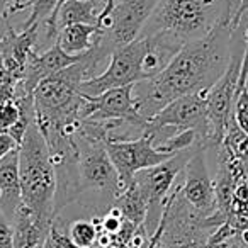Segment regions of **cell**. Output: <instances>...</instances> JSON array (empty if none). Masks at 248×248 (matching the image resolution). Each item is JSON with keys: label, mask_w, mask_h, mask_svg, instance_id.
<instances>
[{"label": "cell", "mask_w": 248, "mask_h": 248, "mask_svg": "<svg viewBox=\"0 0 248 248\" xmlns=\"http://www.w3.org/2000/svg\"><path fill=\"white\" fill-rule=\"evenodd\" d=\"M231 26L217 22L207 36L184 45L153 78L135 83L133 95L145 119L187 93L211 89L226 72L231 55Z\"/></svg>", "instance_id": "cell-1"}, {"label": "cell", "mask_w": 248, "mask_h": 248, "mask_svg": "<svg viewBox=\"0 0 248 248\" xmlns=\"http://www.w3.org/2000/svg\"><path fill=\"white\" fill-rule=\"evenodd\" d=\"M228 0H160L140 36L167 34L180 46L207 36L221 21L231 26Z\"/></svg>", "instance_id": "cell-2"}, {"label": "cell", "mask_w": 248, "mask_h": 248, "mask_svg": "<svg viewBox=\"0 0 248 248\" xmlns=\"http://www.w3.org/2000/svg\"><path fill=\"white\" fill-rule=\"evenodd\" d=\"M109 129L102 121H82L73 136L77 150V172L82 196L92 192L99 197L97 214H104L117 196V173L107 153Z\"/></svg>", "instance_id": "cell-3"}, {"label": "cell", "mask_w": 248, "mask_h": 248, "mask_svg": "<svg viewBox=\"0 0 248 248\" xmlns=\"http://www.w3.org/2000/svg\"><path fill=\"white\" fill-rule=\"evenodd\" d=\"M19 180L22 204L38 219L53 223L55 216L56 175L49 148L36 123H32L19 145Z\"/></svg>", "instance_id": "cell-4"}, {"label": "cell", "mask_w": 248, "mask_h": 248, "mask_svg": "<svg viewBox=\"0 0 248 248\" xmlns=\"http://www.w3.org/2000/svg\"><path fill=\"white\" fill-rule=\"evenodd\" d=\"M160 0H107L97 19L99 36L93 51L109 62L116 49L140 38Z\"/></svg>", "instance_id": "cell-5"}, {"label": "cell", "mask_w": 248, "mask_h": 248, "mask_svg": "<svg viewBox=\"0 0 248 248\" xmlns=\"http://www.w3.org/2000/svg\"><path fill=\"white\" fill-rule=\"evenodd\" d=\"M207 93L209 89L182 95L150 117L145 133L152 140V145L156 148L170 136L186 129H194L204 140L207 150L213 148L209 121H207Z\"/></svg>", "instance_id": "cell-6"}, {"label": "cell", "mask_w": 248, "mask_h": 248, "mask_svg": "<svg viewBox=\"0 0 248 248\" xmlns=\"http://www.w3.org/2000/svg\"><path fill=\"white\" fill-rule=\"evenodd\" d=\"M245 41L238 39V31H233L231 36V55L226 72L219 80L209 89L207 93V121L211 129V145L219 148L221 141L226 133L230 117L233 116V100L236 93V83L240 77L241 60H243Z\"/></svg>", "instance_id": "cell-7"}, {"label": "cell", "mask_w": 248, "mask_h": 248, "mask_svg": "<svg viewBox=\"0 0 248 248\" xmlns=\"http://www.w3.org/2000/svg\"><path fill=\"white\" fill-rule=\"evenodd\" d=\"M146 49H148V38L146 36H140L129 45L116 49L110 55L104 72L93 78L82 82L80 92L83 95L95 97L104 93L106 90L145 82L141 63Z\"/></svg>", "instance_id": "cell-8"}, {"label": "cell", "mask_w": 248, "mask_h": 248, "mask_svg": "<svg viewBox=\"0 0 248 248\" xmlns=\"http://www.w3.org/2000/svg\"><path fill=\"white\" fill-rule=\"evenodd\" d=\"M135 85H124L106 90L95 97L85 95V102L80 110V119L104 121V123H121L145 133L148 119L138 112L136 100L133 95Z\"/></svg>", "instance_id": "cell-9"}, {"label": "cell", "mask_w": 248, "mask_h": 248, "mask_svg": "<svg viewBox=\"0 0 248 248\" xmlns=\"http://www.w3.org/2000/svg\"><path fill=\"white\" fill-rule=\"evenodd\" d=\"M107 153L117 173V190H124L133 182L138 172L150 167H156L170 158L152 145L146 133L140 138L128 141H107ZM117 192V194H119Z\"/></svg>", "instance_id": "cell-10"}, {"label": "cell", "mask_w": 248, "mask_h": 248, "mask_svg": "<svg viewBox=\"0 0 248 248\" xmlns=\"http://www.w3.org/2000/svg\"><path fill=\"white\" fill-rule=\"evenodd\" d=\"M182 180L177 182L182 199L201 216H213L217 211L214 179H211L206 163V150L199 148L182 170Z\"/></svg>", "instance_id": "cell-11"}, {"label": "cell", "mask_w": 248, "mask_h": 248, "mask_svg": "<svg viewBox=\"0 0 248 248\" xmlns=\"http://www.w3.org/2000/svg\"><path fill=\"white\" fill-rule=\"evenodd\" d=\"M83 55L72 56L66 55L58 43H53L45 53H32L29 56L28 63H26L24 75H22L21 82L16 87V93H24V95H32L34 89L41 80L48 78L49 75L60 72V70L66 68V66L73 65V63L80 62ZM14 93V95H16Z\"/></svg>", "instance_id": "cell-12"}, {"label": "cell", "mask_w": 248, "mask_h": 248, "mask_svg": "<svg viewBox=\"0 0 248 248\" xmlns=\"http://www.w3.org/2000/svg\"><path fill=\"white\" fill-rule=\"evenodd\" d=\"M107 0H66L45 22L46 41H56L58 31L70 24H97ZM41 26V28H43Z\"/></svg>", "instance_id": "cell-13"}, {"label": "cell", "mask_w": 248, "mask_h": 248, "mask_svg": "<svg viewBox=\"0 0 248 248\" xmlns=\"http://www.w3.org/2000/svg\"><path fill=\"white\" fill-rule=\"evenodd\" d=\"M17 150L0 160V213L9 221L14 219L16 211L22 206Z\"/></svg>", "instance_id": "cell-14"}, {"label": "cell", "mask_w": 248, "mask_h": 248, "mask_svg": "<svg viewBox=\"0 0 248 248\" xmlns=\"http://www.w3.org/2000/svg\"><path fill=\"white\" fill-rule=\"evenodd\" d=\"M14 230V247L16 248H43L48 241L49 230L53 223L41 221L22 204L16 211L14 219L11 221Z\"/></svg>", "instance_id": "cell-15"}, {"label": "cell", "mask_w": 248, "mask_h": 248, "mask_svg": "<svg viewBox=\"0 0 248 248\" xmlns=\"http://www.w3.org/2000/svg\"><path fill=\"white\" fill-rule=\"evenodd\" d=\"M97 36H99L97 24H70L58 31L56 43L66 55L80 56L93 48Z\"/></svg>", "instance_id": "cell-16"}, {"label": "cell", "mask_w": 248, "mask_h": 248, "mask_svg": "<svg viewBox=\"0 0 248 248\" xmlns=\"http://www.w3.org/2000/svg\"><path fill=\"white\" fill-rule=\"evenodd\" d=\"M112 204L119 207L126 221H129L138 228L143 226L146 213H148V199L141 192V189L135 184V180L117 194Z\"/></svg>", "instance_id": "cell-17"}, {"label": "cell", "mask_w": 248, "mask_h": 248, "mask_svg": "<svg viewBox=\"0 0 248 248\" xmlns=\"http://www.w3.org/2000/svg\"><path fill=\"white\" fill-rule=\"evenodd\" d=\"M66 233L70 240L80 248H97L99 230L92 223V219H75L66 224Z\"/></svg>", "instance_id": "cell-18"}, {"label": "cell", "mask_w": 248, "mask_h": 248, "mask_svg": "<svg viewBox=\"0 0 248 248\" xmlns=\"http://www.w3.org/2000/svg\"><path fill=\"white\" fill-rule=\"evenodd\" d=\"M60 0H29V7H31V16L28 17V21L22 24V29L31 28L34 24L43 26L49 17L53 16V12L58 7Z\"/></svg>", "instance_id": "cell-19"}, {"label": "cell", "mask_w": 248, "mask_h": 248, "mask_svg": "<svg viewBox=\"0 0 248 248\" xmlns=\"http://www.w3.org/2000/svg\"><path fill=\"white\" fill-rule=\"evenodd\" d=\"M21 109L14 100H5L0 104V133H7L19 121Z\"/></svg>", "instance_id": "cell-20"}, {"label": "cell", "mask_w": 248, "mask_h": 248, "mask_svg": "<svg viewBox=\"0 0 248 248\" xmlns=\"http://www.w3.org/2000/svg\"><path fill=\"white\" fill-rule=\"evenodd\" d=\"M60 219L62 217H56L51 224V230H49V241H51L53 248H80L70 240L68 233H66V226Z\"/></svg>", "instance_id": "cell-21"}, {"label": "cell", "mask_w": 248, "mask_h": 248, "mask_svg": "<svg viewBox=\"0 0 248 248\" xmlns=\"http://www.w3.org/2000/svg\"><path fill=\"white\" fill-rule=\"evenodd\" d=\"M0 248H16L12 224L2 213H0Z\"/></svg>", "instance_id": "cell-22"}, {"label": "cell", "mask_w": 248, "mask_h": 248, "mask_svg": "<svg viewBox=\"0 0 248 248\" xmlns=\"http://www.w3.org/2000/svg\"><path fill=\"white\" fill-rule=\"evenodd\" d=\"M17 148H19L17 143L14 141V138L9 133H0V160Z\"/></svg>", "instance_id": "cell-23"}, {"label": "cell", "mask_w": 248, "mask_h": 248, "mask_svg": "<svg viewBox=\"0 0 248 248\" xmlns=\"http://www.w3.org/2000/svg\"><path fill=\"white\" fill-rule=\"evenodd\" d=\"M247 12H248V0H241L240 5H238V9H236V12H234L233 17H231V31H236L241 17H243Z\"/></svg>", "instance_id": "cell-24"}, {"label": "cell", "mask_w": 248, "mask_h": 248, "mask_svg": "<svg viewBox=\"0 0 248 248\" xmlns=\"http://www.w3.org/2000/svg\"><path fill=\"white\" fill-rule=\"evenodd\" d=\"M12 29L11 22H9V17L4 14H0V43L4 41V38L7 36V32Z\"/></svg>", "instance_id": "cell-25"}, {"label": "cell", "mask_w": 248, "mask_h": 248, "mask_svg": "<svg viewBox=\"0 0 248 248\" xmlns=\"http://www.w3.org/2000/svg\"><path fill=\"white\" fill-rule=\"evenodd\" d=\"M228 248H248V247L243 245V241L240 240V234H236V236L228 241Z\"/></svg>", "instance_id": "cell-26"}, {"label": "cell", "mask_w": 248, "mask_h": 248, "mask_svg": "<svg viewBox=\"0 0 248 248\" xmlns=\"http://www.w3.org/2000/svg\"><path fill=\"white\" fill-rule=\"evenodd\" d=\"M43 248H53V245H51V241H49V238H48V241H46V243L43 245Z\"/></svg>", "instance_id": "cell-27"}, {"label": "cell", "mask_w": 248, "mask_h": 248, "mask_svg": "<svg viewBox=\"0 0 248 248\" xmlns=\"http://www.w3.org/2000/svg\"><path fill=\"white\" fill-rule=\"evenodd\" d=\"M245 87H247V90H248V72H247V77H245Z\"/></svg>", "instance_id": "cell-28"}, {"label": "cell", "mask_w": 248, "mask_h": 248, "mask_svg": "<svg viewBox=\"0 0 248 248\" xmlns=\"http://www.w3.org/2000/svg\"><path fill=\"white\" fill-rule=\"evenodd\" d=\"M63 2H66V0H60V2H58V7H60V5L63 4ZM58 7H56V9H58ZM53 14H55V12H53Z\"/></svg>", "instance_id": "cell-29"}, {"label": "cell", "mask_w": 248, "mask_h": 248, "mask_svg": "<svg viewBox=\"0 0 248 248\" xmlns=\"http://www.w3.org/2000/svg\"><path fill=\"white\" fill-rule=\"evenodd\" d=\"M102 248H116V247H114V245L110 243V245H107V247H102Z\"/></svg>", "instance_id": "cell-30"}, {"label": "cell", "mask_w": 248, "mask_h": 248, "mask_svg": "<svg viewBox=\"0 0 248 248\" xmlns=\"http://www.w3.org/2000/svg\"><path fill=\"white\" fill-rule=\"evenodd\" d=\"M243 17H248V12H247V14H245V16H243Z\"/></svg>", "instance_id": "cell-31"}, {"label": "cell", "mask_w": 248, "mask_h": 248, "mask_svg": "<svg viewBox=\"0 0 248 248\" xmlns=\"http://www.w3.org/2000/svg\"><path fill=\"white\" fill-rule=\"evenodd\" d=\"M26 2H29V0H26Z\"/></svg>", "instance_id": "cell-32"}]
</instances>
